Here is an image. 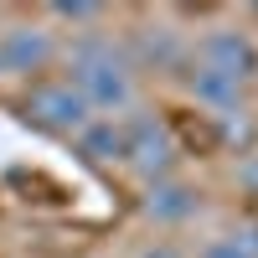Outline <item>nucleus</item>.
Segmentation results:
<instances>
[{
	"instance_id": "10",
	"label": "nucleus",
	"mask_w": 258,
	"mask_h": 258,
	"mask_svg": "<svg viewBox=\"0 0 258 258\" xmlns=\"http://www.w3.org/2000/svg\"><path fill=\"white\" fill-rule=\"evenodd\" d=\"M197 258H248V253H243L238 243H232V238H212V243H207Z\"/></svg>"
},
{
	"instance_id": "11",
	"label": "nucleus",
	"mask_w": 258,
	"mask_h": 258,
	"mask_svg": "<svg viewBox=\"0 0 258 258\" xmlns=\"http://www.w3.org/2000/svg\"><path fill=\"white\" fill-rule=\"evenodd\" d=\"M227 238H232V243H238V248H243L248 258H258V222H243L238 232H227Z\"/></svg>"
},
{
	"instance_id": "5",
	"label": "nucleus",
	"mask_w": 258,
	"mask_h": 258,
	"mask_svg": "<svg viewBox=\"0 0 258 258\" xmlns=\"http://www.w3.org/2000/svg\"><path fill=\"white\" fill-rule=\"evenodd\" d=\"M52 57H57V36H52V26H41V21H16V26L0 31V73L31 78V73L47 68Z\"/></svg>"
},
{
	"instance_id": "3",
	"label": "nucleus",
	"mask_w": 258,
	"mask_h": 258,
	"mask_svg": "<svg viewBox=\"0 0 258 258\" xmlns=\"http://www.w3.org/2000/svg\"><path fill=\"white\" fill-rule=\"evenodd\" d=\"M26 119L41 124V129H57V135H78L93 119V109L68 78H41L26 88Z\"/></svg>"
},
{
	"instance_id": "8",
	"label": "nucleus",
	"mask_w": 258,
	"mask_h": 258,
	"mask_svg": "<svg viewBox=\"0 0 258 258\" xmlns=\"http://www.w3.org/2000/svg\"><path fill=\"white\" fill-rule=\"evenodd\" d=\"M78 150H83V155H88V160H98V165H109V160H124V119H88V124H83L78 129Z\"/></svg>"
},
{
	"instance_id": "6",
	"label": "nucleus",
	"mask_w": 258,
	"mask_h": 258,
	"mask_svg": "<svg viewBox=\"0 0 258 258\" xmlns=\"http://www.w3.org/2000/svg\"><path fill=\"white\" fill-rule=\"evenodd\" d=\"M197 212H202V191H197V186H186V181H176V176L150 181V191H145V217H150V222L181 227V222L197 217Z\"/></svg>"
},
{
	"instance_id": "4",
	"label": "nucleus",
	"mask_w": 258,
	"mask_h": 258,
	"mask_svg": "<svg viewBox=\"0 0 258 258\" xmlns=\"http://www.w3.org/2000/svg\"><path fill=\"white\" fill-rule=\"evenodd\" d=\"M191 62H197V68H212V73H227V78H238V83H248V78L258 73V47H253L248 31H238V26H217V31L197 36Z\"/></svg>"
},
{
	"instance_id": "2",
	"label": "nucleus",
	"mask_w": 258,
	"mask_h": 258,
	"mask_svg": "<svg viewBox=\"0 0 258 258\" xmlns=\"http://www.w3.org/2000/svg\"><path fill=\"white\" fill-rule=\"evenodd\" d=\"M124 165L145 181H165L176 165V140L155 114H124Z\"/></svg>"
},
{
	"instance_id": "13",
	"label": "nucleus",
	"mask_w": 258,
	"mask_h": 258,
	"mask_svg": "<svg viewBox=\"0 0 258 258\" xmlns=\"http://www.w3.org/2000/svg\"><path fill=\"white\" fill-rule=\"evenodd\" d=\"M140 258H186V253H181V248H170V243H150Z\"/></svg>"
},
{
	"instance_id": "7",
	"label": "nucleus",
	"mask_w": 258,
	"mask_h": 258,
	"mask_svg": "<svg viewBox=\"0 0 258 258\" xmlns=\"http://www.w3.org/2000/svg\"><path fill=\"white\" fill-rule=\"evenodd\" d=\"M186 88H191V98H197V103L222 109V114H232V109H238V98H243V83H238V78L212 73V68H197V62L186 68Z\"/></svg>"
},
{
	"instance_id": "1",
	"label": "nucleus",
	"mask_w": 258,
	"mask_h": 258,
	"mask_svg": "<svg viewBox=\"0 0 258 258\" xmlns=\"http://www.w3.org/2000/svg\"><path fill=\"white\" fill-rule=\"evenodd\" d=\"M135 57H129L119 41L109 36H78L68 47V83L88 98V109L114 119V114H129L140 98V78H135Z\"/></svg>"
},
{
	"instance_id": "12",
	"label": "nucleus",
	"mask_w": 258,
	"mask_h": 258,
	"mask_svg": "<svg viewBox=\"0 0 258 258\" xmlns=\"http://www.w3.org/2000/svg\"><path fill=\"white\" fill-rule=\"evenodd\" d=\"M238 186H248L253 197H258V155H248V160L238 165Z\"/></svg>"
},
{
	"instance_id": "9",
	"label": "nucleus",
	"mask_w": 258,
	"mask_h": 258,
	"mask_svg": "<svg viewBox=\"0 0 258 258\" xmlns=\"http://www.w3.org/2000/svg\"><path fill=\"white\" fill-rule=\"evenodd\" d=\"M52 21H62V26H98L103 16H109V6H93V0H73V6H47Z\"/></svg>"
}]
</instances>
